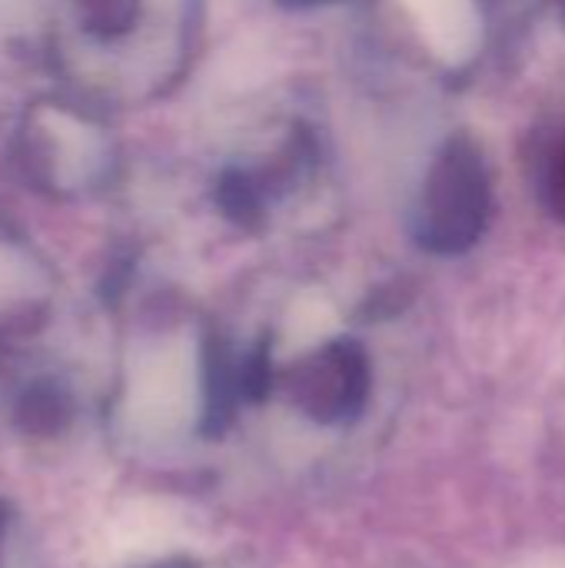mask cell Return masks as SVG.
I'll return each mask as SVG.
<instances>
[{"label": "cell", "instance_id": "3", "mask_svg": "<svg viewBox=\"0 0 565 568\" xmlns=\"http://www.w3.org/2000/svg\"><path fill=\"white\" fill-rule=\"evenodd\" d=\"M73 419V403L57 383H33L17 403V426L23 436L50 439L60 436Z\"/></svg>", "mask_w": 565, "mask_h": 568}, {"label": "cell", "instance_id": "4", "mask_svg": "<svg viewBox=\"0 0 565 568\" xmlns=\"http://www.w3.org/2000/svg\"><path fill=\"white\" fill-rule=\"evenodd\" d=\"M536 193L543 210L565 223V130L553 133L536 160Z\"/></svg>", "mask_w": 565, "mask_h": 568}, {"label": "cell", "instance_id": "5", "mask_svg": "<svg viewBox=\"0 0 565 568\" xmlns=\"http://www.w3.org/2000/svg\"><path fill=\"white\" fill-rule=\"evenodd\" d=\"M7 529H10V509L0 499V568H3V542H7Z\"/></svg>", "mask_w": 565, "mask_h": 568}, {"label": "cell", "instance_id": "2", "mask_svg": "<svg viewBox=\"0 0 565 568\" xmlns=\"http://www.w3.org/2000/svg\"><path fill=\"white\" fill-rule=\"evenodd\" d=\"M293 403L323 426L353 423L370 399V363L356 343H330L290 379Z\"/></svg>", "mask_w": 565, "mask_h": 568}, {"label": "cell", "instance_id": "1", "mask_svg": "<svg viewBox=\"0 0 565 568\" xmlns=\"http://www.w3.org/2000/svg\"><path fill=\"white\" fill-rule=\"evenodd\" d=\"M493 220V173L486 153L470 136H456L436 156L426 200H423V226L420 236L433 253H466L473 250Z\"/></svg>", "mask_w": 565, "mask_h": 568}]
</instances>
